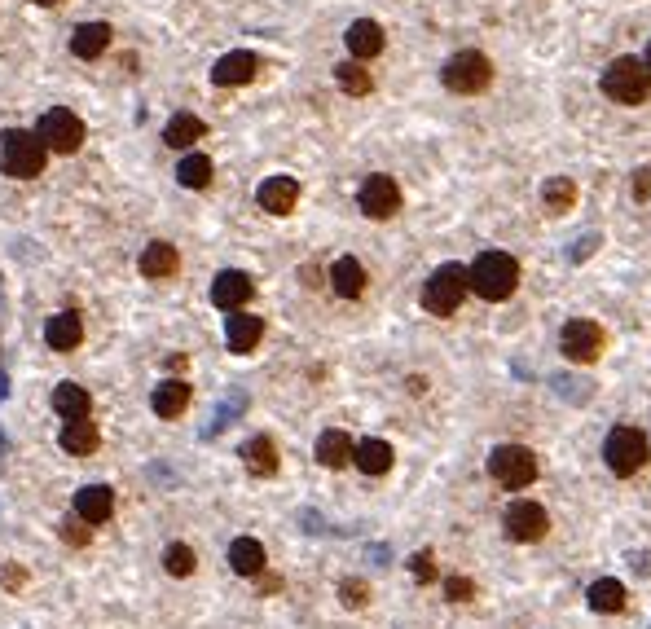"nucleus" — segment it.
<instances>
[{
    "instance_id": "ea45409f",
    "label": "nucleus",
    "mask_w": 651,
    "mask_h": 629,
    "mask_svg": "<svg viewBox=\"0 0 651 629\" xmlns=\"http://www.w3.org/2000/svg\"><path fill=\"white\" fill-rule=\"evenodd\" d=\"M634 198H638V203H647V198H651V168L634 172Z\"/></svg>"
},
{
    "instance_id": "2eb2a0df",
    "label": "nucleus",
    "mask_w": 651,
    "mask_h": 629,
    "mask_svg": "<svg viewBox=\"0 0 651 629\" xmlns=\"http://www.w3.org/2000/svg\"><path fill=\"white\" fill-rule=\"evenodd\" d=\"M264 339V322L256 313H247V308H238V313H229V322H225V344L229 352H251Z\"/></svg>"
},
{
    "instance_id": "393cba45",
    "label": "nucleus",
    "mask_w": 651,
    "mask_h": 629,
    "mask_svg": "<svg viewBox=\"0 0 651 629\" xmlns=\"http://www.w3.org/2000/svg\"><path fill=\"white\" fill-rule=\"evenodd\" d=\"M203 132H207L203 119L190 115V110H181V115L168 119V128H163V141H168L172 150H190L194 141H203Z\"/></svg>"
},
{
    "instance_id": "20e7f679",
    "label": "nucleus",
    "mask_w": 651,
    "mask_h": 629,
    "mask_svg": "<svg viewBox=\"0 0 651 629\" xmlns=\"http://www.w3.org/2000/svg\"><path fill=\"white\" fill-rule=\"evenodd\" d=\"M471 282H467V269L462 264H440L432 278L423 282V308L432 317H454L462 300H467Z\"/></svg>"
},
{
    "instance_id": "a19ab883",
    "label": "nucleus",
    "mask_w": 651,
    "mask_h": 629,
    "mask_svg": "<svg viewBox=\"0 0 651 629\" xmlns=\"http://www.w3.org/2000/svg\"><path fill=\"white\" fill-rule=\"evenodd\" d=\"M559 388H564V396H568V401H590V383H581V388H577V383H572V379H559Z\"/></svg>"
},
{
    "instance_id": "c03bdc74",
    "label": "nucleus",
    "mask_w": 651,
    "mask_h": 629,
    "mask_svg": "<svg viewBox=\"0 0 651 629\" xmlns=\"http://www.w3.org/2000/svg\"><path fill=\"white\" fill-rule=\"evenodd\" d=\"M36 5H58V0H36Z\"/></svg>"
},
{
    "instance_id": "f704fd0d",
    "label": "nucleus",
    "mask_w": 651,
    "mask_h": 629,
    "mask_svg": "<svg viewBox=\"0 0 651 629\" xmlns=\"http://www.w3.org/2000/svg\"><path fill=\"white\" fill-rule=\"evenodd\" d=\"M62 542H71V546H88V542H93V524H84L80 515H75V520L66 515V520H62Z\"/></svg>"
},
{
    "instance_id": "58836bf2",
    "label": "nucleus",
    "mask_w": 651,
    "mask_h": 629,
    "mask_svg": "<svg viewBox=\"0 0 651 629\" xmlns=\"http://www.w3.org/2000/svg\"><path fill=\"white\" fill-rule=\"evenodd\" d=\"M594 247H599V234H586V238H577V242H572V251H568V260H572V264L590 260V256H594Z\"/></svg>"
},
{
    "instance_id": "f3484780",
    "label": "nucleus",
    "mask_w": 651,
    "mask_h": 629,
    "mask_svg": "<svg viewBox=\"0 0 651 629\" xmlns=\"http://www.w3.org/2000/svg\"><path fill=\"white\" fill-rule=\"evenodd\" d=\"M348 53H352V62H370V58H379L383 53V27L374 18H357L348 27Z\"/></svg>"
},
{
    "instance_id": "7c9ffc66",
    "label": "nucleus",
    "mask_w": 651,
    "mask_h": 629,
    "mask_svg": "<svg viewBox=\"0 0 651 629\" xmlns=\"http://www.w3.org/2000/svg\"><path fill=\"white\" fill-rule=\"evenodd\" d=\"M176 181H181L185 190H207V185H212V159H207V154H185L181 168H176Z\"/></svg>"
},
{
    "instance_id": "bb28decb",
    "label": "nucleus",
    "mask_w": 651,
    "mask_h": 629,
    "mask_svg": "<svg viewBox=\"0 0 651 629\" xmlns=\"http://www.w3.org/2000/svg\"><path fill=\"white\" fill-rule=\"evenodd\" d=\"M352 462H357V471H366V476H383V471L392 467V445L388 440H361L357 449H352Z\"/></svg>"
},
{
    "instance_id": "79ce46f5",
    "label": "nucleus",
    "mask_w": 651,
    "mask_h": 629,
    "mask_svg": "<svg viewBox=\"0 0 651 629\" xmlns=\"http://www.w3.org/2000/svg\"><path fill=\"white\" fill-rule=\"evenodd\" d=\"M5 581L18 590V586H22V568H9V572H5Z\"/></svg>"
},
{
    "instance_id": "c85d7f7f",
    "label": "nucleus",
    "mask_w": 651,
    "mask_h": 629,
    "mask_svg": "<svg viewBox=\"0 0 651 629\" xmlns=\"http://www.w3.org/2000/svg\"><path fill=\"white\" fill-rule=\"evenodd\" d=\"M176 273V247H168V242H150L146 251H141V278L150 282H163Z\"/></svg>"
},
{
    "instance_id": "b1692460",
    "label": "nucleus",
    "mask_w": 651,
    "mask_h": 629,
    "mask_svg": "<svg viewBox=\"0 0 651 629\" xmlns=\"http://www.w3.org/2000/svg\"><path fill=\"white\" fill-rule=\"evenodd\" d=\"M264 564H269V559H264V546L256 537H238V542L229 546V568H234L238 577H260Z\"/></svg>"
},
{
    "instance_id": "423d86ee",
    "label": "nucleus",
    "mask_w": 651,
    "mask_h": 629,
    "mask_svg": "<svg viewBox=\"0 0 651 629\" xmlns=\"http://www.w3.org/2000/svg\"><path fill=\"white\" fill-rule=\"evenodd\" d=\"M489 476L502 484V489H528L537 480V454L524 445H498L489 454Z\"/></svg>"
},
{
    "instance_id": "0eeeda50",
    "label": "nucleus",
    "mask_w": 651,
    "mask_h": 629,
    "mask_svg": "<svg viewBox=\"0 0 651 629\" xmlns=\"http://www.w3.org/2000/svg\"><path fill=\"white\" fill-rule=\"evenodd\" d=\"M603 462H608L612 476H634L647 462V436L638 427H612L603 440Z\"/></svg>"
},
{
    "instance_id": "72a5a7b5",
    "label": "nucleus",
    "mask_w": 651,
    "mask_h": 629,
    "mask_svg": "<svg viewBox=\"0 0 651 629\" xmlns=\"http://www.w3.org/2000/svg\"><path fill=\"white\" fill-rule=\"evenodd\" d=\"M194 568H198V559H194V550L185 542H176V546L163 550V572H168V577H190Z\"/></svg>"
},
{
    "instance_id": "cd10ccee",
    "label": "nucleus",
    "mask_w": 651,
    "mask_h": 629,
    "mask_svg": "<svg viewBox=\"0 0 651 629\" xmlns=\"http://www.w3.org/2000/svg\"><path fill=\"white\" fill-rule=\"evenodd\" d=\"M542 207L550 216L572 212V207H577V181H572V176H550L542 185Z\"/></svg>"
},
{
    "instance_id": "c9c22d12",
    "label": "nucleus",
    "mask_w": 651,
    "mask_h": 629,
    "mask_svg": "<svg viewBox=\"0 0 651 629\" xmlns=\"http://www.w3.org/2000/svg\"><path fill=\"white\" fill-rule=\"evenodd\" d=\"M339 599H344V608H366V603H370V586L352 577V581H344V586H339Z\"/></svg>"
},
{
    "instance_id": "4be33fe9",
    "label": "nucleus",
    "mask_w": 651,
    "mask_h": 629,
    "mask_svg": "<svg viewBox=\"0 0 651 629\" xmlns=\"http://www.w3.org/2000/svg\"><path fill=\"white\" fill-rule=\"evenodd\" d=\"M242 462H247L251 476H278V445L269 436H251L242 445Z\"/></svg>"
},
{
    "instance_id": "473e14b6",
    "label": "nucleus",
    "mask_w": 651,
    "mask_h": 629,
    "mask_svg": "<svg viewBox=\"0 0 651 629\" xmlns=\"http://www.w3.org/2000/svg\"><path fill=\"white\" fill-rule=\"evenodd\" d=\"M335 84L344 88V93H352V97H366L370 88H374L370 71H366L361 62H339V66H335Z\"/></svg>"
},
{
    "instance_id": "f03ea898",
    "label": "nucleus",
    "mask_w": 651,
    "mask_h": 629,
    "mask_svg": "<svg viewBox=\"0 0 651 629\" xmlns=\"http://www.w3.org/2000/svg\"><path fill=\"white\" fill-rule=\"evenodd\" d=\"M44 159H49V150H44L40 132H27V128H9L5 137H0V168L9 176H18V181H31V176L44 172Z\"/></svg>"
},
{
    "instance_id": "2f4dec72",
    "label": "nucleus",
    "mask_w": 651,
    "mask_h": 629,
    "mask_svg": "<svg viewBox=\"0 0 651 629\" xmlns=\"http://www.w3.org/2000/svg\"><path fill=\"white\" fill-rule=\"evenodd\" d=\"M53 410L62 418H88V392L80 383H58L53 388Z\"/></svg>"
},
{
    "instance_id": "ddd939ff",
    "label": "nucleus",
    "mask_w": 651,
    "mask_h": 629,
    "mask_svg": "<svg viewBox=\"0 0 651 629\" xmlns=\"http://www.w3.org/2000/svg\"><path fill=\"white\" fill-rule=\"evenodd\" d=\"M256 203H260L269 216L295 212V203H300V181H295V176H269V181H264L260 190H256Z\"/></svg>"
},
{
    "instance_id": "a211bd4d",
    "label": "nucleus",
    "mask_w": 651,
    "mask_h": 629,
    "mask_svg": "<svg viewBox=\"0 0 651 629\" xmlns=\"http://www.w3.org/2000/svg\"><path fill=\"white\" fill-rule=\"evenodd\" d=\"M58 445H62L71 458H84V454H93V449L102 445V432H97V423H88V418H66Z\"/></svg>"
},
{
    "instance_id": "9b49d317",
    "label": "nucleus",
    "mask_w": 651,
    "mask_h": 629,
    "mask_svg": "<svg viewBox=\"0 0 651 629\" xmlns=\"http://www.w3.org/2000/svg\"><path fill=\"white\" fill-rule=\"evenodd\" d=\"M357 203H361V212H366L370 220H388V216L401 212V185H396L392 176L374 172V176H366V181H361Z\"/></svg>"
},
{
    "instance_id": "7ed1b4c3",
    "label": "nucleus",
    "mask_w": 651,
    "mask_h": 629,
    "mask_svg": "<svg viewBox=\"0 0 651 629\" xmlns=\"http://www.w3.org/2000/svg\"><path fill=\"white\" fill-rule=\"evenodd\" d=\"M603 93L612 97L616 106H643L651 93V71L643 58H616L603 71Z\"/></svg>"
},
{
    "instance_id": "39448f33",
    "label": "nucleus",
    "mask_w": 651,
    "mask_h": 629,
    "mask_svg": "<svg viewBox=\"0 0 651 629\" xmlns=\"http://www.w3.org/2000/svg\"><path fill=\"white\" fill-rule=\"evenodd\" d=\"M440 80H445L449 93L476 97V93H484V88L493 84V62L484 58V53H476V49H462V53H454V58L445 62Z\"/></svg>"
},
{
    "instance_id": "f257e3e1",
    "label": "nucleus",
    "mask_w": 651,
    "mask_h": 629,
    "mask_svg": "<svg viewBox=\"0 0 651 629\" xmlns=\"http://www.w3.org/2000/svg\"><path fill=\"white\" fill-rule=\"evenodd\" d=\"M467 282L480 300L502 304V300H511L515 286H520V260L506 256V251H484V256H476V264L467 269Z\"/></svg>"
},
{
    "instance_id": "e433bc0d",
    "label": "nucleus",
    "mask_w": 651,
    "mask_h": 629,
    "mask_svg": "<svg viewBox=\"0 0 651 629\" xmlns=\"http://www.w3.org/2000/svg\"><path fill=\"white\" fill-rule=\"evenodd\" d=\"M410 572H414L418 581H423V586H432V581L440 577V572H436V555H432V550H418V555L410 559Z\"/></svg>"
},
{
    "instance_id": "4468645a",
    "label": "nucleus",
    "mask_w": 651,
    "mask_h": 629,
    "mask_svg": "<svg viewBox=\"0 0 651 629\" xmlns=\"http://www.w3.org/2000/svg\"><path fill=\"white\" fill-rule=\"evenodd\" d=\"M256 71H260V58H256V53L234 49V53H225V58L212 66V84H220V88H238V84L256 80Z\"/></svg>"
},
{
    "instance_id": "dca6fc26",
    "label": "nucleus",
    "mask_w": 651,
    "mask_h": 629,
    "mask_svg": "<svg viewBox=\"0 0 651 629\" xmlns=\"http://www.w3.org/2000/svg\"><path fill=\"white\" fill-rule=\"evenodd\" d=\"M110 511H115V489H106V484H84L75 493V515L84 524H106Z\"/></svg>"
},
{
    "instance_id": "1a4fd4ad",
    "label": "nucleus",
    "mask_w": 651,
    "mask_h": 629,
    "mask_svg": "<svg viewBox=\"0 0 651 629\" xmlns=\"http://www.w3.org/2000/svg\"><path fill=\"white\" fill-rule=\"evenodd\" d=\"M40 141L53 154H75L84 146V119L71 115V110H49L40 119Z\"/></svg>"
},
{
    "instance_id": "6ab92c4d",
    "label": "nucleus",
    "mask_w": 651,
    "mask_h": 629,
    "mask_svg": "<svg viewBox=\"0 0 651 629\" xmlns=\"http://www.w3.org/2000/svg\"><path fill=\"white\" fill-rule=\"evenodd\" d=\"M366 269H361V260H352V256H339L335 264H330V286H335V295L339 300H357L361 291H366Z\"/></svg>"
},
{
    "instance_id": "412c9836",
    "label": "nucleus",
    "mask_w": 651,
    "mask_h": 629,
    "mask_svg": "<svg viewBox=\"0 0 651 629\" xmlns=\"http://www.w3.org/2000/svg\"><path fill=\"white\" fill-rule=\"evenodd\" d=\"M352 436L348 432H339V427H330V432H322L317 436V462L322 467H330V471H339V467H348L352 462Z\"/></svg>"
},
{
    "instance_id": "9d476101",
    "label": "nucleus",
    "mask_w": 651,
    "mask_h": 629,
    "mask_svg": "<svg viewBox=\"0 0 651 629\" xmlns=\"http://www.w3.org/2000/svg\"><path fill=\"white\" fill-rule=\"evenodd\" d=\"M502 528L511 542H542L550 533V515L542 502H511L502 515Z\"/></svg>"
},
{
    "instance_id": "4c0bfd02",
    "label": "nucleus",
    "mask_w": 651,
    "mask_h": 629,
    "mask_svg": "<svg viewBox=\"0 0 651 629\" xmlns=\"http://www.w3.org/2000/svg\"><path fill=\"white\" fill-rule=\"evenodd\" d=\"M445 594L454 603H471V599H476V581H471V577H449L445 581Z\"/></svg>"
},
{
    "instance_id": "c756f323",
    "label": "nucleus",
    "mask_w": 651,
    "mask_h": 629,
    "mask_svg": "<svg viewBox=\"0 0 651 629\" xmlns=\"http://www.w3.org/2000/svg\"><path fill=\"white\" fill-rule=\"evenodd\" d=\"M586 599H590V608L603 612V616H608V612H621V608H625V586H621L616 577H599V581L590 586Z\"/></svg>"
},
{
    "instance_id": "5701e85b",
    "label": "nucleus",
    "mask_w": 651,
    "mask_h": 629,
    "mask_svg": "<svg viewBox=\"0 0 651 629\" xmlns=\"http://www.w3.org/2000/svg\"><path fill=\"white\" fill-rule=\"evenodd\" d=\"M106 44H110L106 22H84V27H75V36H71V53L75 58H84V62H93V58H102L106 53Z\"/></svg>"
},
{
    "instance_id": "6e6552de",
    "label": "nucleus",
    "mask_w": 651,
    "mask_h": 629,
    "mask_svg": "<svg viewBox=\"0 0 651 629\" xmlns=\"http://www.w3.org/2000/svg\"><path fill=\"white\" fill-rule=\"evenodd\" d=\"M559 348H564L568 361L590 366V361H599V352H603V326L590 322V317H572L564 326V335H559Z\"/></svg>"
},
{
    "instance_id": "f8f14e48",
    "label": "nucleus",
    "mask_w": 651,
    "mask_h": 629,
    "mask_svg": "<svg viewBox=\"0 0 651 629\" xmlns=\"http://www.w3.org/2000/svg\"><path fill=\"white\" fill-rule=\"evenodd\" d=\"M251 295H256V282H251L247 273H238V269L216 273V282H212V304L216 308H225V313H238V308H247Z\"/></svg>"
},
{
    "instance_id": "aec40b11",
    "label": "nucleus",
    "mask_w": 651,
    "mask_h": 629,
    "mask_svg": "<svg viewBox=\"0 0 651 629\" xmlns=\"http://www.w3.org/2000/svg\"><path fill=\"white\" fill-rule=\"evenodd\" d=\"M80 339H84V322L75 313H58V317H49V326H44V344L53 352L80 348Z\"/></svg>"
},
{
    "instance_id": "a878e982",
    "label": "nucleus",
    "mask_w": 651,
    "mask_h": 629,
    "mask_svg": "<svg viewBox=\"0 0 651 629\" xmlns=\"http://www.w3.org/2000/svg\"><path fill=\"white\" fill-rule=\"evenodd\" d=\"M154 414L159 418H176V414H185V405H190V383L185 379H168V383H159L154 388Z\"/></svg>"
},
{
    "instance_id": "37998d69",
    "label": "nucleus",
    "mask_w": 651,
    "mask_h": 629,
    "mask_svg": "<svg viewBox=\"0 0 651 629\" xmlns=\"http://www.w3.org/2000/svg\"><path fill=\"white\" fill-rule=\"evenodd\" d=\"M643 62H647V71H651V40H647V58Z\"/></svg>"
}]
</instances>
